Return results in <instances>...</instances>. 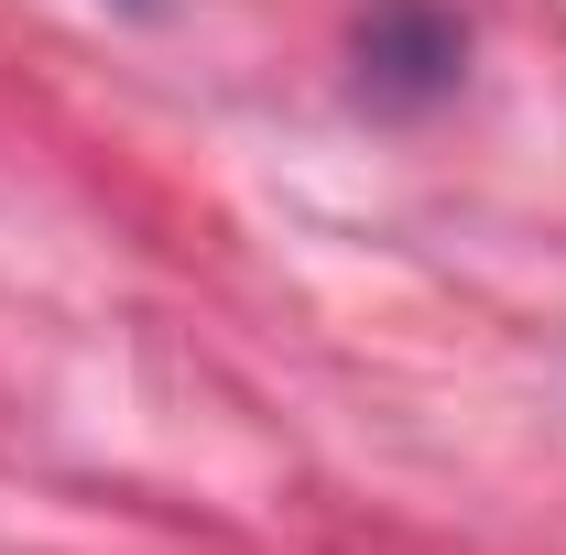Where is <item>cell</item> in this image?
Returning <instances> with one entry per match:
<instances>
[{"instance_id":"obj_1","label":"cell","mask_w":566,"mask_h":555,"mask_svg":"<svg viewBox=\"0 0 566 555\" xmlns=\"http://www.w3.org/2000/svg\"><path fill=\"white\" fill-rule=\"evenodd\" d=\"M359 55H370V87L381 98H436L458 76V22L447 11H381Z\"/></svg>"}]
</instances>
